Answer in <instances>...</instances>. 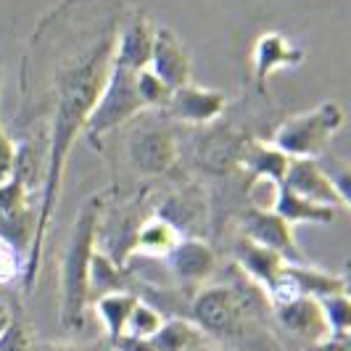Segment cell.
<instances>
[{
    "instance_id": "484cf974",
    "label": "cell",
    "mask_w": 351,
    "mask_h": 351,
    "mask_svg": "<svg viewBox=\"0 0 351 351\" xmlns=\"http://www.w3.org/2000/svg\"><path fill=\"white\" fill-rule=\"evenodd\" d=\"M164 325V315L161 309H156L154 304L138 299L135 309L127 317V325H124V333L127 335H138V338H154L156 330Z\"/></svg>"
},
{
    "instance_id": "d4e9b609",
    "label": "cell",
    "mask_w": 351,
    "mask_h": 351,
    "mask_svg": "<svg viewBox=\"0 0 351 351\" xmlns=\"http://www.w3.org/2000/svg\"><path fill=\"white\" fill-rule=\"evenodd\" d=\"M319 301V309L325 315V322H328V330H330V338H349V328H351V304L346 293H333V296H325Z\"/></svg>"
},
{
    "instance_id": "e0dca14e",
    "label": "cell",
    "mask_w": 351,
    "mask_h": 351,
    "mask_svg": "<svg viewBox=\"0 0 351 351\" xmlns=\"http://www.w3.org/2000/svg\"><path fill=\"white\" fill-rule=\"evenodd\" d=\"M235 259H238V267L243 269V275H246L248 280L262 285L264 291L280 280L282 269L288 264V259L280 256L278 251L256 246V243H251L246 238H241L235 243Z\"/></svg>"
},
{
    "instance_id": "3957f363",
    "label": "cell",
    "mask_w": 351,
    "mask_h": 351,
    "mask_svg": "<svg viewBox=\"0 0 351 351\" xmlns=\"http://www.w3.org/2000/svg\"><path fill=\"white\" fill-rule=\"evenodd\" d=\"M343 122H346L343 106L335 101H322L315 108L293 114L278 124L269 143L288 158H319L328 154Z\"/></svg>"
},
{
    "instance_id": "8992f818",
    "label": "cell",
    "mask_w": 351,
    "mask_h": 351,
    "mask_svg": "<svg viewBox=\"0 0 351 351\" xmlns=\"http://www.w3.org/2000/svg\"><path fill=\"white\" fill-rule=\"evenodd\" d=\"M127 158L141 175H167L180 161L177 135L169 124H143L127 141Z\"/></svg>"
},
{
    "instance_id": "5b68a950",
    "label": "cell",
    "mask_w": 351,
    "mask_h": 351,
    "mask_svg": "<svg viewBox=\"0 0 351 351\" xmlns=\"http://www.w3.org/2000/svg\"><path fill=\"white\" fill-rule=\"evenodd\" d=\"M188 319L204 335H238L246 325V304L235 288L228 285H206L198 288L188 306Z\"/></svg>"
},
{
    "instance_id": "2e32d148",
    "label": "cell",
    "mask_w": 351,
    "mask_h": 351,
    "mask_svg": "<svg viewBox=\"0 0 351 351\" xmlns=\"http://www.w3.org/2000/svg\"><path fill=\"white\" fill-rule=\"evenodd\" d=\"M161 219H167L182 238H198V225L206 219V198L198 188H177L156 209Z\"/></svg>"
},
{
    "instance_id": "9c48e42d",
    "label": "cell",
    "mask_w": 351,
    "mask_h": 351,
    "mask_svg": "<svg viewBox=\"0 0 351 351\" xmlns=\"http://www.w3.org/2000/svg\"><path fill=\"white\" fill-rule=\"evenodd\" d=\"M228 108V95L222 90L214 88H198V85H185V88L172 90L169 101L164 106L167 117L180 124L191 127H209L219 122V117Z\"/></svg>"
},
{
    "instance_id": "603a6c76",
    "label": "cell",
    "mask_w": 351,
    "mask_h": 351,
    "mask_svg": "<svg viewBox=\"0 0 351 351\" xmlns=\"http://www.w3.org/2000/svg\"><path fill=\"white\" fill-rule=\"evenodd\" d=\"M156 351H191L204 343V333L185 317H169L151 338Z\"/></svg>"
},
{
    "instance_id": "52a82bcc",
    "label": "cell",
    "mask_w": 351,
    "mask_h": 351,
    "mask_svg": "<svg viewBox=\"0 0 351 351\" xmlns=\"http://www.w3.org/2000/svg\"><path fill=\"white\" fill-rule=\"evenodd\" d=\"M214 124L204 127V132L193 141V161L206 175L225 177L241 169V161L251 141L232 127H214Z\"/></svg>"
},
{
    "instance_id": "7a4b0ae2",
    "label": "cell",
    "mask_w": 351,
    "mask_h": 351,
    "mask_svg": "<svg viewBox=\"0 0 351 351\" xmlns=\"http://www.w3.org/2000/svg\"><path fill=\"white\" fill-rule=\"evenodd\" d=\"M106 204V195H93L77 211L74 225L69 230V238L61 251V269H58V319L61 328L77 333L85 328L90 306V259L95 254V232L98 219Z\"/></svg>"
},
{
    "instance_id": "4316f807",
    "label": "cell",
    "mask_w": 351,
    "mask_h": 351,
    "mask_svg": "<svg viewBox=\"0 0 351 351\" xmlns=\"http://www.w3.org/2000/svg\"><path fill=\"white\" fill-rule=\"evenodd\" d=\"M138 95H141L145 108H164L172 90L167 88L151 69H141L138 71Z\"/></svg>"
},
{
    "instance_id": "ac0fdd59",
    "label": "cell",
    "mask_w": 351,
    "mask_h": 351,
    "mask_svg": "<svg viewBox=\"0 0 351 351\" xmlns=\"http://www.w3.org/2000/svg\"><path fill=\"white\" fill-rule=\"evenodd\" d=\"M291 158L282 151H278L272 143L251 141L241 161V169L248 175V185L256 182H269V185H280L285 172H288Z\"/></svg>"
},
{
    "instance_id": "4dcf8cb0",
    "label": "cell",
    "mask_w": 351,
    "mask_h": 351,
    "mask_svg": "<svg viewBox=\"0 0 351 351\" xmlns=\"http://www.w3.org/2000/svg\"><path fill=\"white\" fill-rule=\"evenodd\" d=\"M304 351H349V338H328V341L306 346Z\"/></svg>"
},
{
    "instance_id": "ffe728a7",
    "label": "cell",
    "mask_w": 351,
    "mask_h": 351,
    "mask_svg": "<svg viewBox=\"0 0 351 351\" xmlns=\"http://www.w3.org/2000/svg\"><path fill=\"white\" fill-rule=\"evenodd\" d=\"M269 209L275 211L278 217H282L288 225H330L335 219V209L312 204V201L301 198V195H296L288 188H282V185L275 188Z\"/></svg>"
},
{
    "instance_id": "9a60e30c",
    "label": "cell",
    "mask_w": 351,
    "mask_h": 351,
    "mask_svg": "<svg viewBox=\"0 0 351 351\" xmlns=\"http://www.w3.org/2000/svg\"><path fill=\"white\" fill-rule=\"evenodd\" d=\"M272 309H275V317H278V322L282 328L291 335H296V338H304L309 346L330 338L328 322H325V315H322L317 299L296 296V299L278 304Z\"/></svg>"
},
{
    "instance_id": "ba28073f",
    "label": "cell",
    "mask_w": 351,
    "mask_h": 351,
    "mask_svg": "<svg viewBox=\"0 0 351 351\" xmlns=\"http://www.w3.org/2000/svg\"><path fill=\"white\" fill-rule=\"evenodd\" d=\"M241 230H243V238L246 241L256 243V246L269 248V251H278L291 264L304 262L299 243H296L293 225H288L272 209H259V206L246 209L241 214Z\"/></svg>"
},
{
    "instance_id": "e575fe53",
    "label": "cell",
    "mask_w": 351,
    "mask_h": 351,
    "mask_svg": "<svg viewBox=\"0 0 351 351\" xmlns=\"http://www.w3.org/2000/svg\"><path fill=\"white\" fill-rule=\"evenodd\" d=\"M191 351H214V349H206V346L201 343V346H195V349H191Z\"/></svg>"
},
{
    "instance_id": "7402d4cb",
    "label": "cell",
    "mask_w": 351,
    "mask_h": 351,
    "mask_svg": "<svg viewBox=\"0 0 351 351\" xmlns=\"http://www.w3.org/2000/svg\"><path fill=\"white\" fill-rule=\"evenodd\" d=\"M138 299H141V296H135V293H130V291H114V293H106V296L93 299V309H95L98 319L104 322L108 341H117V338L124 333L127 317L135 309Z\"/></svg>"
},
{
    "instance_id": "f546056e",
    "label": "cell",
    "mask_w": 351,
    "mask_h": 351,
    "mask_svg": "<svg viewBox=\"0 0 351 351\" xmlns=\"http://www.w3.org/2000/svg\"><path fill=\"white\" fill-rule=\"evenodd\" d=\"M111 346L117 351H156L151 338H138V335H127L122 333L117 341H111Z\"/></svg>"
},
{
    "instance_id": "836d02e7",
    "label": "cell",
    "mask_w": 351,
    "mask_h": 351,
    "mask_svg": "<svg viewBox=\"0 0 351 351\" xmlns=\"http://www.w3.org/2000/svg\"><path fill=\"white\" fill-rule=\"evenodd\" d=\"M0 93H3V61H0ZM0 130H5L3 127V117H0Z\"/></svg>"
},
{
    "instance_id": "277c9868",
    "label": "cell",
    "mask_w": 351,
    "mask_h": 351,
    "mask_svg": "<svg viewBox=\"0 0 351 351\" xmlns=\"http://www.w3.org/2000/svg\"><path fill=\"white\" fill-rule=\"evenodd\" d=\"M143 111H145V106L138 95V71L111 66V61H108L104 88L98 93L95 106L85 122V138L98 148L106 135H111L122 124L132 122Z\"/></svg>"
},
{
    "instance_id": "1f68e13d",
    "label": "cell",
    "mask_w": 351,
    "mask_h": 351,
    "mask_svg": "<svg viewBox=\"0 0 351 351\" xmlns=\"http://www.w3.org/2000/svg\"><path fill=\"white\" fill-rule=\"evenodd\" d=\"M32 351H88L82 346H71V343H35Z\"/></svg>"
},
{
    "instance_id": "7c38bea8",
    "label": "cell",
    "mask_w": 351,
    "mask_h": 351,
    "mask_svg": "<svg viewBox=\"0 0 351 351\" xmlns=\"http://www.w3.org/2000/svg\"><path fill=\"white\" fill-rule=\"evenodd\" d=\"M145 69L154 71L169 90L191 85V77H193L191 56H188V51L180 43V37L169 27H156L154 48H151V58H148Z\"/></svg>"
},
{
    "instance_id": "4fadbf2b",
    "label": "cell",
    "mask_w": 351,
    "mask_h": 351,
    "mask_svg": "<svg viewBox=\"0 0 351 351\" xmlns=\"http://www.w3.org/2000/svg\"><path fill=\"white\" fill-rule=\"evenodd\" d=\"M169 272L185 288H204L217 269V254L214 248L201 238H180L175 248L164 256Z\"/></svg>"
},
{
    "instance_id": "f1b7e54d",
    "label": "cell",
    "mask_w": 351,
    "mask_h": 351,
    "mask_svg": "<svg viewBox=\"0 0 351 351\" xmlns=\"http://www.w3.org/2000/svg\"><path fill=\"white\" fill-rule=\"evenodd\" d=\"M14 164H16V143L11 141L5 130H0V182L14 175Z\"/></svg>"
},
{
    "instance_id": "83f0119b",
    "label": "cell",
    "mask_w": 351,
    "mask_h": 351,
    "mask_svg": "<svg viewBox=\"0 0 351 351\" xmlns=\"http://www.w3.org/2000/svg\"><path fill=\"white\" fill-rule=\"evenodd\" d=\"M35 341L24 325H19L16 319L8 325V330L0 335V351H32Z\"/></svg>"
},
{
    "instance_id": "d590c367",
    "label": "cell",
    "mask_w": 351,
    "mask_h": 351,
    "mask_svg": "<svg viewBox=\"0 0 351 351\" xmlns=\"http://www.w3.org/2000/svg\"><path fill=\"white\" fill-rule=\"evenodd\" d=\"M106 351H117V349H114V346H108V349H106Z\"/></svg>"
},
{
    "instance_id": "5bb4252c",
    "label": "cell",
    "mask_w": 351,
    "mask_h": 351,
    "mask_svg": "<svg viewBox=\"0 0 351 351\" xmlns=\"http://www.w3.org/2000/svg\"><path fill=\"white\" fill-rule=\"evenodd\" d=\"M282 188L293 191L296 195L312 201V204H319V206H330V209H349L341 195L335 193L333 182L328 172L322 169V164L317 158H291L288 164V172L280 182Z\"/></svg>"
},
{
    "instance_id": "8fae6325",
    "label": "cell",
    "mask_w": 351,
    "mask_h": 351,
    "mask_svg": "<svg viewBox=\"0 0 351 351\" xmlns=\"http://www.w3.org/2000/svg\"><path fill=\"white\" fill-rule=\"evenodd\" d=\"M304 48L282 32H262L251 51V71L259 93H267V80L278 69H293L304 61Z\"/></svg>"
},
{
    "instance_id": "d6a6232c",
    "label": "cell",
    "mask_w": 351,
    "mask_h": 351,
    "mask_svg": "<svg viewBox=\"0 0 351 351\" xmlns=\"http://www.w3.org/2000/svg\"><path fill=\"white\" fill-rule=\"evenodd\" d=\"M14 322V312H11V306L5 304V301H0V335L8 330V325Z\"/></svg>"
},
{
    "instance_id": "6da1fadb",
    "label": "cell",
    "mask_w": 351,
    "mask_h": 351,
    "mask_svg": "<svg viewBox=\"0 0 351 351\" xmlns=\"http://www.w3.org/2000/svg\"><path fill=\"white\" fill-rule=\"evenodd\" d=\"M119 29V19L111 16L104 27L93 35V43L82 51H71L61 61H56V74H53V111L51 124H48V154H45V175L37 195V222L35 238L29 254L24 259L21 269V288L24 293H32L37 285V272H40V259L43 248L48 241L53 214L61 201V182H64V169L69 161L71 145L85 132L90 111L95 106V98L104 88L106 74H108V61H111V48L114 37Z\"/></svg>"
},
{
    "instance_id": "cb8c5ba5",
    "label": "cell",
    "mask_w": 351,
    "mask_h": 351,
    "mask_svg": "<svg viewBox=\"0 0 351 351\" xmlns=\"http://www.w3.org/2000/svg\"><path fill=\"white\" fill-rule=\"evenodd\" d=\"M124 280H127V269L114 264L106 254L95 248V254L90 259V304H93V299L106 296V293L127 291Z\"/></svg>"
},
{
    "instance_id": "d6986e66",
    "label": "cell",
    "mask_w": 351,
    "mask_h": 351,
    "mask_svg": "<svg viewBox=\"0 0 351 351\" xmlns=\"http://www.w3.org/2000/svg\"><path fill=\"white\" fill-rule=\"evenodd\" d=\"M285 278L291 280L296 296H309V299H325L333 293H346L349 285L343 275H333L317 267H306V264H285Z\"/></svg>"
},
{
    "instance_id": "30bf717a",
    "label": "cell",
    "mask_w": 351,
    "mask_h": 351,
    "mask_svg": "<svg viewBox=\"0 0 351 351\" xmlns=\"http://www.w3.org/2000/svg\"><path fill=\"white\" fill-rule=\"evenodd\" d=\"M154 32H156V24L151 21V16L145 11H132L117 29L114 48H111V66L127 71L145 69L154 48Z\"/></svg>"
},
{
    "instance_id": "44dd1931",
    "label": "cell",
    "mask_w": 351,
    "mask_h": 351,
    "mask_svg": "<svg viewBox=\"0 0 351 351\" xmlns=\"http://www.w3.org/2000/svg\"><path fill=\"white\" fill-rule=\"evenodd\" d=\"M182 235L177 232L167 219H161L158 214L143 219L141 228H138V235H135V248H132V256L135 254H143V256H158L164 259L175 243L180 241Z\"/></svg>"
}]
</instances>
